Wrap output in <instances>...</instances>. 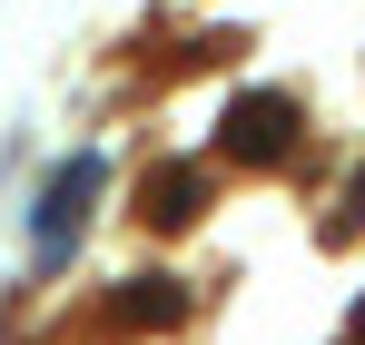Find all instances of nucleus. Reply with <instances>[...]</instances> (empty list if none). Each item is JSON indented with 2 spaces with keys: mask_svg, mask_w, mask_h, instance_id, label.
<instances>
[{
  "mask_svg": "<svg viewBox=\"0 0 365 345\" xmlns=\"http://www.w3.org/2000/svg\"><path fill=\"white\" fill-rule=\"evenodd\" d=\"M346 345H365V296H356V316H346Z\"/></svg>",
  "mask_w": 365,
  "mask_h": 345,
  "instance_id": "obj_6",
  "label": "nucleus"
},
{
  "mask_svg": "<svg viewBox=\"0 0 365 345\" xmlns=\"http://www.w3.org/2000/svg\"><path fill=\"white\" fill-rule=\"evenodd\" d=\"M336 227H365V168H356V187H346V217Z\"/></svg>",
  "mask_w": 365,
  "mask_h": 345,
  "instance_id": "obj_5",
  "label": "nucleus"
},
{
  "mask_svg": "<svg viewBox=\"0 0 365 345\" xmlns=\"http://www.w3.org/2000/svg\"><path fill=\"white\" fill-rule=\"evenodd\" d=\"M197 207H207L197 158H158V168H148V187H138V227H148V237H178Z\"/></svg>",
  "mask_w": 365,
  "mask_h": 345,
  "instance_id": "obj_4",
  "label": "nucleus"
},
{
  "mask_svg": "<svg viewBox=\"0 0 365 345\" xmlns=\"http://www.w3.org/2000/svg\"><path fill=\"white\" fill-rule=\"evenodd\" d=\"M99 197H109V158H99V148H69L60 168H50V187H40V207H30V267H40V277H60L69 257H79Z\"/></svg>",
  "mask_w": 365,
  "mask_h": 345,
  "instance_id": "obj_1",
  "label": "nucleus"
},
{
  "mask_svg": "<svg viewBox=\"0 0 365 345\" xmlns=\"http://www.w3.org/2000/svg\"><path fill=\"white\" fill-rule=\"evenodd\" d=\"M297 138H306L297 89H237V99L217 109V158H227V168H287Z\"/></svg>",
  "mask_w": 365,
  "mask_h": 345,
  "instance_id": "obj_2",
  "label": "nucleus"
},
{
  "mask_svg": "<svg viewBox=\"0 0 365 345\" xmlns=\"http://www.w3.org/2000/svg\"><path fill=\"white\" fill-rule=\"evenodd\" d=\"M99 326H119V336H168V326H187V287L178 277H128V287L99 296Z\"/></svg>",
  "mask_w": 365,
  "mask_h": 345,
  "instance_id": "obj_3",
  "label": "nucleus"
}]
</instances>
